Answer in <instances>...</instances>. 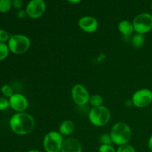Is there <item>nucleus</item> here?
<instances>
[{
  "label": "nucleus",
  "mask_w": 152,
  "mask_h": 152,
  "mask_svg": "<svg viewBox=\"0 0 152 152\" xmlns=\"http://www.w3.org/2000/svg\"><path fill=\"white\" fill-rule=\"evenodd\" d=\"M9 126L13 133L24 136L31 133L36 126L34 117L27 112H16L10 117Z\"/></svg>",
  "instance_id": "1"
},
{
  "label": "nucleus",
  "mask_w": 152,
  "mask_h": 152,
  "mask_svg": "<svg viewBox=\"0 0 152 152\" xmlns=\"http://www.w3.org/2000/svg\"><path fill=\"white\" fill-rule=\"evenodd\" d=\"M110 135L113 143L119 146L130 142L132 137V130L127 123L118 122L112 126Z\"/></svg>",
  "instance_id": "2"
},
{
  "label": "nucleus",
  "mask_w": 152,
  "mask_h": 152,
  "mask_svg": "<svg viewBox=\"0 0 152 152\" xmlns=\"http://www.w3.org/2000/svg\"><path fill=\"white\" fill-rule=\"evenodd\" d=\"M111 114L110 110L105 105L92 107L88 112V120L96 127H103L111 120Z\"/></svg>",
  "instance_id": "3"
},
{
  "label": "nucleus",
  "mask_w": 152,
  "mask_h": 152,
  "mask_svg": "<svg viewBox=\"0 0 152 152\" xmlns=\"http://www.w3.org/2000/svg\"><path fill=\"white\" fill-rule=\"evenodd\" d=\"M10 51L16 55L24 54L30 49L31 39L24 34H13L10 36L7 42Z\"/></svg>",
  "instance_id": "4"
},
{
  "label": "nucleus",
  "mask_w": 152,
  "mask_h": 152,
  "mask_svg": "<svg viewBox=\"0 0 152 152\" xmlns=\"http://www.w3.org/2000/svg\"><path fill=\"white\" fill-rule=\"evenodd\" d=\"M64 140L65 138L59 132H49L43 138V148L45 152H61Z\"/></svg>",
  "instance_id": "5"
},
{
  "label": "nucleus",
  "mask_w": 152,
  "mask_h": 152,
  "mask_svg": "<svg viewBox=\"0 0 152 152\" xmlns=\"http://www.w3.org/2000/svg\"><path fill=\"white\" fill-rule=\"evenodd\" d=\"M134 32L145 35L152 30V14L148 13H141L134 18L133 21Z\"/></svg>",
  "instance_id": "6"
},
{
  "label": "nucleus",
  "mask_w": 152,
  "mask_h": 152,
  "mask_svg": "<svg viewBox=\"0 0 152 152\" xmlns=\"http://www.w3.org/2000/svg\"><path fill=\"white\" fill-rule=\"evenodd\" d=\"M132 103L138 108H145L152 103V91L148 88H140L132 94Z\"/></svg>",
  "instance_id": "7"
},
{
  "label": "nucleus",
  "mask_w": 152,
  "mask_h": 152,
  "mask_svg": "<svg viewBox=\"0 0 152 152\" xmlns=\"http://www.w3.org/2000/svg\"><path fill=\"white\" fill-rule=\"evenodd\" d=\"M71 98L76 105L84 106L89 102L91 94L86 86L82 84H76L71 88Z\"/></svg>",
  "instance_id": "8"
},
{
  "label": "nucleus",
  "mask_w": 152,
  "mask_h": 152,
  "mask_svg": "<svg viewBox=\"0 0 152 152\" xmlns=\"http://www.w3.org/2000/svg\"><path fill=\"white\" fill-rule=\"evenodd\" d=\"M46 3L45 0H30L25 10L28 17L33 19L41 18L46 11Z\"/></svg>",
  "instance_id": "9"
},
{
  "label": "nucleus",
  "mask_w": 152,
  "mask_h": 152,
  "mask_svg": "<svg viewBox=\"0 0 152 152\" xmlns=\"http://www.w3.org/2000/svg\"><path fill=\"white\" fill-rule=\"evenodd\" d=\"M78 26L81 31L87 34H93L97 31L99 22L92 16H83L78 21Z\"/></svg>",
  "instance_id": "10"
},
{
  "label": "nucleus",
  "mask_w": 152,
  "mask_h": 152,
  "mask_svg": "<svg viewBox=\"0 0 152 152\" xmlns=\"http://www.w3.org/2000/svg\"><path fill=\"white\" fill-rule=\"evenodd\" d=\"M10 107L16 112H25L28 108L29 102L26 96L19 93H14V94L9 98Z\"/></svg>",
  "instance_id": "11"
},
{
  "label": "nucleus",
  "mask_w": 152,
  "mask_h": 152,
  "mask_svg": "<svg viewBox=\"0 0 152 152\" xmlns=\"http://www.w3.org/2000/svg\"><path fill=\"white\" fill-rule=\"evenodd\" d=\"M61 152H83V146L77 139L68 137L64 140Z\"/></svg>",
  "instance_id": "12"
},
{
  "label": "nucleus",
  "mask_w": 152,
  "mask_h": 152,
  "mask_svg": "<svg viewBox=\"0 0 152 152\" xmlns=\"http://www.w3.org/2000/svg\"><path fill=\"white\" fill-rule=\"evenodd\" d=\"M76 130V125L72 120H66L62 121L59 126L58 132L63 137L70 136Z\"/></svg>",
  "instance_id": "13"
},
{
  "label": "nucleus",
  "mask_w": 152,
  "mask_h": 152,
  "mask_svg": "<svg viewBox=\"0 0 152 152\" xmlns=\"http://www.w3.org/2000/svg\"><path fill=\"white\" fill-rule=\"evenodd\" d=\"M117 29L119 32L124 37H129L134 32V28L132 22L129 20H122L119 22L117 25Z\"/></svg>",
  "instance_id": "14"
},
{
  "label": "nucleus",
  "mask_w": 152,
  "mask_h": 152,
  "mask_svg": "<svg viewBox=\"0 0 152 152\" xmlns=\"http://www.w3.org/2000/svg\"><path fill=\"white\" fill-rule=\"evenodd\" d=\"M145 42V37L143 34H137L135 33L132 37L131 42H132V46L135 48H141L143 47Z\"/></svg>",
  "instance_id": "15"
},
{
  "label": "nucleus",
  "mask_w": 152,
  "mask_h": 152,
  "mask_svg": "<svg viewBox=\"0 0 152 152\" xmlns=\"http://www.w3.org/2000/svg\"><path fill=\"white\" fill-rule=\"evenodd\" d=\"M88 103L92 107L101 106V105H103V98L100 94H98L91 95Z\"/></svg>",
  "instance_id": "16"
},
{
  "label": "nucleus",
  "mask_w": 152,
  "mask_h": 152,
  "mask_svg": "<svg viewBox=\"0 0 152 152\" xmlns=\"http://www.w3.org/2000/svg\"><path fill=\"white\" fill-rule=\"evenodd\" d=\"M12 7V0H0V13H7Z\"/></svg>",
  "instance_id": "17"
},
{
  "label": "nucleus",
  "mask_w": 152,
  "mask_h": 152,
  "mask_svg": "<svg viewBox=\"0 0 152 152\" xmlns=\"http://www.w3.org/2000/svg\"><path fill=\"white\" fill-rule=\"evenodd\" d=\"M10 52L7 44L0 42V62L4 60L8 56Z\"/></svg>",
  "instance_id": "18"
},
{
  "label": "nucleus",
  "mask_w": 152,
  "mask_h": 152,
  "mask_svg": "<svg viewBox=\"0 0 152 152\" xmlns=\"http://www.w3.org/2000/svg\"><path fill=\"white\" fill-rule=\"evenodd\" d=\"M1 91L4 96L7 98L11 97V96L14 94L13 88L10 86H9V85H4V86H1Z\"/></svg>",
  "instance_id": "19"
},
{
  "label": "nucleus",
  "mask_w": 152,
  "mask_h": 152,
  "mask_svg": "<svg viewBox=\"0 0 152 152\" xmlns=\"http://www.w3.org/2000/svg\"><path fill=\"white\" fill-rule=\"evenodd\" d=\"M99 141L101 142V145H111L113 143L110 133H105L101 134L99 137Z\"/></svg>",
  "instance_id": "20"
},
{
  "label": "nucleus",
  "mask_w": 152,
  "mask_h": 152,
  "mask_svg": "<svg viewBox=\"0 0 152 152\" xmlns=\"http://www.w3.org/2000/svg\"><path fill=\"white\" fill-rule=\"evenodd\" d=\"M116 152H137L134 146L129 143L124 144V145H119L118 148L116 149Z\"/></svg>",
  "instance_id": "21"
},
{
  "label": "nucleus",
  "mask_w": 152,
  "mask_h": 152,
  "mask_svg": "<svg viewBox=\"0 0 152 152\" xmlns=\"http://www.w3.org/2000/svg\"><path fill=\"white\" fill-rule=\"evenodd\" d=\"M10 35L4 29H0V42L6 43L8 42Z\"/></svg>",
  "instance_id": "22"
},
{
  "label": "nucleus",
  "mask_w": 152,
  "mask_h": 152,
  "mask_svg": "<svg viewBox=\"0 0 152 152\" xmlns=\"http://www.w3.org/2000/svg\"><path fill=\"white\" fill-rule=\"evenodd\" d=\"M98 152H116V149L112 145H100Z\"/></svg>",
  "instance_id": "23"
},
{
  "label": "nucleus",
  "mask_w": 152,
  "mask_h": 152,
  "mask_svg": "<svg viewBox=\"0 0 152 152\" xmlns=\"http://www.w3.org/2000/svg\"><path fill=\"white\" fill-rule=\"evenodd\" d=\"M10 107L9 99L4 97H0V111H4Z\"/></svg>",
  "instance_id": "24"
},
{
  "label": "nucleus",
  "mask_w": 152,
  "mask_h": 152,
  "mask_svg": "<svg viewBox=\"0 0 152 152\" xmlns=\"http://www.w3.org/2000/svg\"><path fill=\"white\" fill-rule=\"evenodd\" d=\"M12 5L16 10H20L22 9L23 5V1L22 0H12Z\"/></svg>",
  "instance_id": "25"
},
{
  "label": "nucleus",
  "mask_w": 152,
  "mask_h": 152,
  "mask_svg": "<svg viewBox=\"0 0 152 152\" xmlns=\"http://www.w3.org/2000/svg\"><path fill=\"white\" fill-rule=\"evenodd\" d=\"M16 16H17V17L19 18V19H25V18H26L27 16H28V14H27V12L26 10H25V9L24 10V9H20V10H18L17 13H16Z\"/></svg>",
  "instance_id": "26"
},
{
  "label": "nucleus",
  "mask_w": 152,
  "mask_h": 152,
  "mask_svg": "<svg viewBox=\"0 0 152 152\" xmlns=\"http://www.w3.org/2000/svg\"><path fill=\"white\" fill-rule=\"evenodd\" d=\"M148 149L150 150V151L152 152V135H151L150 137L148 138Z\"/></svg>",
  "instance_id": "27"
},
{
  "label": "nucleus",
  "mask_w": 152,
  "mask_h": 152,
  "mask_svg": "<svg viewBox=\"0 0 152 152\" xmlns=\"http://www.w3.org/2000/svg\"><path fill=\"white\" fill-rule=\"evenodd\" d=\"M70 4H78L80 3V1H82L83 0H67Z\"/></svg>",
  "instance_id": "28"
},
{
  "label": "nucleus",
  "mask_w": 152,
  "mask_h": 152,
  "mask_svg": "<svg viewBox=\"0 0 152 152\" xmlns=\"http://www.w3.org/2000/svg\"><path fill=\"white\" fill-rule=\"evenodd\" d=\"M28 152H42V151H40L39 150H37V149H31Z\"/></svg>",
  "instance_id": "29"
},
{
  "label": "nucleus",
  "mask_w": 152,
  "mask_h": 152,
  "mask_svg": "<svg viewBox=\"0 0 152 152\" xmlns=\"http://www.w3.org/2000/svg\"><path fill=\"white\" fill-rule=\"evenodd\" d=\"M151 11H152V2H151Z\"/></svg>",
  "instance_id": "30"
},
{
  "label": "nucleus",
  "mask_w": 152,
  "mask_h": 152,
  "mask_svg": "<svg viewBox=\"0 0 152 152\" xmlns=\"http://www.w3.org/2000/svg\"><path fill=\"white\" fill-rule=\"evenodd\" d=\"M151 113H152V106H151Z\"/></svg>",
  "instance_id": "31"
}]
</instances>
